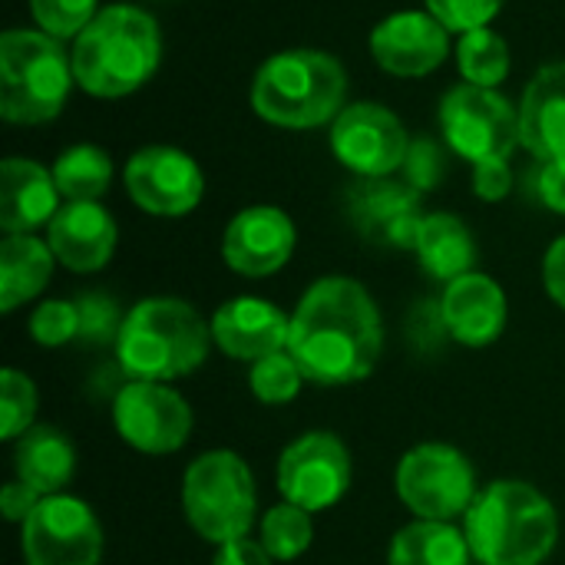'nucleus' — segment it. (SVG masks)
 Returning <instances> with one entry per match:
<instances>
[{
  "label": "nucleus",
  "instance_id": "1",
  "mask_svg": "<svg viewBox=\"0 0 565 565\" xmlns=\"http://www.w3.org/2000/svg\"><path fill=\"white\" fill-rule=\"evenodd\" d=\"M384 351V318L371 291L344 275L315 281L295 315L288 354L305 381L318 387H348L364 381Z\"/></svg>",
  "mask_w": 565,
  "mask_h": 565
},
{
  "label": "nucleus",
  "instance_id": "2",
  "mask_svg": "<svg viewBox=\"0 0 565 565\" xmlns=\"http://www.w3.org/2000/svg\"><path fill=\"white\" fill-rule=\"evenodd\" d=\"M463 533L480 565H543L556 550L559 516L536 487L497 480L473 500Z\"/></svg>",
  "mask_w": 565,
  "mask_h": 565
},
{
  "label": "nucleus",
  "instance_id": "3",
  "mask_svg": "<svg viewBox=\"0 0 565 565\" xmlns=\"http://www.w3.org/2000/svg\"><path fill=\"white\" fill-rule=\"evenodd\" d=\"M73 76L79 89L99 99L136 93L162 60V36L152 13L132 3H113L73 40Z\"/></svg>",
  "mask_w": 565,
  "mask_h": 565
},
{
  "label": "nucleus",
  "instance_id": "4",
  "mask_svg": "<svg viewBox=\"0 0 565 565\" xmlns=\"http://www.w3.org/2000/svg\"><path fill=\"white\" fill-rule=\"evenodd\" d=\"M212 324L182 298L139 301L116 338V358L129 381H175L209 358Z\"/></svg>",
  "mask_w": 565,
  "mask_h": 565
},
{
  "label": "nucleus",
  "instance_id": "5",
  "mask_svg": "<svg viewBox=\"0 0 565 565\" xmlns=\"http://www.w3.org/2000/svg\"><path fill=\"white\" fill-rule=\"evenodd\" d=\"M348 73L324 50H285L265 60L252 83V109L281 129H315L344 109Z\"/></svg>",
  "mask_w": 565,
  "mask_h": 565
},
{
  "label": "nucleus",
  "instance_id": "6",
  "mask_svg": "<svg viewBox=\"0 0 565 565\" xmlns=\"http://www.w3.org/2000/svg\"><path fill=\"white\" fill-rule=\"evenodd\" d=\"M73 76V60L43 30H7L0 36V116L17 126H40L60 116Z\"/></svg>",
  "mask_w": 565,
  "mask_h": 565
},
{
  "label": "nucleus",
  "instance_id": "7",
  "mask_svg": "<svg viewBox=\"0 0 565 565\" xmlns=\"http://www.w3.org/2000/svg\"><path fill=\"white\" fill-rule=\"evenodd\" d=\"M182 513L189 526L212 546L248 536L258 513L255 477L232 450L195 457L182 477Z\"/></svg>",
  "mask_w": 565,
  "mask_h": 565
},
{
  "label": "nucleus",
  "instance_id": "8",
  "mask_svg": "<svg viewBox=\"0 0 565 565\" xmlns=\"http://www.w3.org/2000/svg\"><path fill=\"white\" fill-rule=\"evenodd\" d=\"M401 503L417 520L454 523L470 513L477 493L473 463L450 444H420L404 454L394 477Z\"/></svg>",
  "mask_w": 565,
  "mask_h": 565
},
{
  "label": "nucleus",
  "instance_id": "9",
  "mask_svg": "<svg viewBox=\"0 0 565 565\" xmlns=\"http://www.w3.org/2000/svg\"><path fill=\"white\" fill-rule=\"evenodd\" d=\"M440 129L447 146L473 166L510 159L520 146V109L497 89L463 83L440 99Z\"/></svg>",
  "mask_w": 565,
  "mask_h": 565
},
{
  "label": "nucleus",
  "instance_id": "10",
  "mask_svg": "<svg viewBox=\"0 0 565 565\" xmlns=\"http://www.w3.org/2000/svg\"><path fill=\"white\" fill-rule=\"evenodd\" d=\"M20 550L26 565H99L103 526L89 503L56 493L26 516Z\"/></svg>",
  "mask_w": 565,
  "mask_h": 565
},
{
  "label": "nucleus",
  "instance_id": "11",
  "mask_svg": "<svg viewBox=\"0 0 565 565\" xmlns=\"http://www.w3.org/2000/svg\"><path fill=\"white\" fill-rule=\"evenodd\" d=\"M351 490V454L341 437L311 430L278 457V493L308 513H324Z\"/></svg>",
  "mask_w": 565,
  "mask_h": 565
},
{
  "label": "nucleus",
  "instance_id": "12",
  "mask_svg": "<svg viewBox=\"0 0 565 565\" xmlns=\"http://www.w3.org/2000/svg\"><path fill=\"white\" fill-rule=\"evenodd\" d=\"M113 424L139 454H175L192 437V407L162 381H129L113 401Z\"/></svg>",
  "mask_w": 565,
  "mask_h": 565
},
{
  "label": "nucleus",
  "instance_id": "13",
  "mask_svg": "<svg viewBox=\"0 0 565 565\" xmlns=\"http://www.w3.org/2000/svg\"><path fill=\"white\" fill-rule=\"evenodd\" d=\"M411 139L397 113L381 103L344 106L331 122V152L361 179H384L404 169Z\"/></svg>",
  "mask_w": 565,
  "mask_h": 565
},
{
  "label": "nucleus",
  "instance_id": "14",
  "mask_svg": "<svg viewBox=\"0 0 565 565\" xmlns=\"http://www.w3.org/2000/svg\"><path fill=\"white\" fill-rule=\"evenodd\" d=\"M122 182H126L129 199L142 212L162 215V218L189 215L205 195V175H202L199 162L175 146L139 149L126 162Z\"/></svg>",
  "mask_w": 565,
  "mask_h": 565
},
{
  "label": "nucleus",
  "instance_id": "15",
  "mask_svg": "<svg viewBox=\"0 0 565 565\" xmlns=\"http://www.w3.org/2000/svg\"><path fill=\"white\" fill-rule=\"evenodd\" d=\"M295 242H298L295 222L281 209L252 205L228 222L222 235V258L235 275L268 278L288 265Z\"/></svg>",
  "mask_w": 565,
  "mask_h": 565
},
{
  "label": "nucleus",
  "instance_id": "16",
  "mask_svg": "<svg viewBox=\"0 0 565 565\" xmlns=\"http://www.w3.org/2000/svg\"><path fill=\"white\" fill-rule=\"evenodd\" d=\"M371 53L394 76H427L447 60L450 30L430 10H401L371 30Z\"/></svg>",
  "mask_w": 565,
  "mask_h": 565
},
{
  "label": "nucleus",
  "instance_id": "17",
  "mask_svg": "<svg viewBox=\"0 0 565 565\" xmlns=\"http://www.w3.org/2000/svg\"><path fill=\"white\" fill-rule=\"evenodd\" d=\"M288 334L291 318L265 298H232L212 315V341L232 361L255 364L262 358L288 351Z\"/></svg>",
  "mask_w": 565,
  "mask_h": 565
},
{
  "label": "nucleus",
  "instance_id": "18",
  "mask_svg": "<svg viewBox=\"0 0 565 565\" xmlns=\"http://www.w3.org/2000/svg\"><path fill=\"white\" fill-rule=\"evenodd\" d=\"M116 222L99 202H66L46 225L53 258L76 275L106 268L116 252Z\"/></svg>",
  "mask_w": 565,
  "mask_h": 565
},
{
  "label": "nucleus",
  "instance_id": "19",
  "mask_svg": "<svg viewBox=\"0 0 565 565\" xmlns=\"http://www.w3.org/2000/svg\"><path fill=\"white\" fill-rule=\"evenodd\" d=\"M351 218L367 238L414 252L417 228L424 222L420 192L411 182H394L391 175L361 179L351 189Z\"/></svg>",
  "mask_w": 565,
  "mask_h": 565
},
{
  "label": "nucleus",
  "instance_id": "20",
  "mask_svg": "<svg viewBox=\"0 0 565 565\" xmlns=\"http://www.w3.org/2000/svg\"><path fill=\"white\" fill-rule=\"evenodd\" d=\"M507 295L503 288L480 271H470L444 288L440 298V321L454 341L467 348L493 344L507 328Z\"/></svg>",
  "mask_w": 565,
  "mask_h": 565
},
{
  "label": "nucleus",
  "instance_id": "21",
  "mask_svg": "<svg viewBox=\"0 0 565 565\" xmlns=\"http://www.w3.org/2000/svg\"><path fill=\"white\" fill-rule=\"evenodd\" d=\"M60 212L53 172L33 159L7 156L0 162V228L7 235H33Z\"/></svg>",
  "mask_w": 565,
  "mask_h": 565
},
{
  "label": "nucleus",
  "instance_id": "22",
  "mask_svg": "<svg viewBox=\"0 0 565 565\" xmlns=\"http://www.w3.org/2000/svg\"><path fill=\"white\" fill-rule=\"evenodd\" d=\"M520 146L536 162L565 159V63L543 66L520 103Z\"/></svg>",
  "mask_w": 565,
  "mask_h": 565
},
{
  "label": "nucleus",
  "instance_id": "23",
  "mask_svg": "<svg viewBox=\"0 0 565 565\" xmlns=\"http://www.w3.org/2000/svg\"><path fill=\"white\" fill-rule=\"evenodd\" d=\"M13 473L43 500L56 497L63 493V487H70L76 473V450L63 430L50 424L30 427L23 437L13 440Z\"/></svg>",
  "mask_w": 565,
  "mask_h": 565
},
{
  "label": "nucleus",
  "instance_id": "24",
  "mask_svg": "<svg viewBox=\"0 0 565 565\" xmlns=\"http://www.w3.org/2000/svg\"><path fill=\"white\" fill-rule=\"evenodd\" d=\"M414 255L430 278L450 285L473 271L477 245H473V235L463 225V218H457L450 212H430V215H424V222L417 228Z\"/></svg>",
  "mask_w": 565,
  "mask_h": 565
},
{
  "label": "nucleus",
  "instance_id": "25",
  "mask_svg": "<svg viewBox=\"0 0 565 565\" xmlns=\"http://www.w3.org/2000/svg\"><path fill=\"white\" fill-rule=\"evenodd\" d=\"M53 252L33 235H7L0 245V311L10 315L36 298L53 275Z\"/></svg>",
  "mask_w": 565,
  "mask_h": 565
},
{
  "label": "nucleus",
  "instance_id": "26",
  "mask_svg": "<svg viewBox=\"0 0 565 565\" xmlns=\"http://www.w3.org/2000/svg\"><path fill=\"white\" fill-rule=\"evenodd\" d=\"M467 533L454 523L417 520L404 526L387 550V565H470Z\"/></svg>",
  "mask_w": 565,
  "mask_h": 565
},
{
  "label": "nucleus",
  "instance_id": "27",
  "mask_svg": "<svg viewBox=\"0 0 565 565\" xmlns=\"http://www.w3.org/2000/svg\"><path fill=\"white\" fill-rule=\"evenodd\" d=\"M53 182L66 202H99L113 182V162L99 146L79 142L53 162Z\"/></svg>",
  "mask_w": 565,
  "mask_h": 565
},
{
  "label": "nucleus",
  "instance_id": "28",
  "mask_svg": "<svg viewBox=\"0 0 565 565\" xmlns=\"http://www.w3.org/2000/svg\"><path fill=\"white\" fill-rule=\"evenodd\" d=\"M457 63L470 86L497 89L510 73V46L497 30L480 26V30L463 33V40L457 46Z\"/></svg>",
  "mask_w": 565,
  "mask_h": 565
},
{
  "label": "nucleus",
  "instance_id": "29",
  "mask_svg": "<svg viewBox=\"0 0 565 565\" xmlns=\"http://www.w3.org/2000/svg\"><path fill=\"white\" fill-rule=\"evenodd\" d=\"M315 540V523L311 513L295 507V503H278L265 513L258 526V543L275 563H291L308 553Z\"/></svg>",
  "mask_w": 565,
  "mask_h": 565
},
{
  "label": "nucleus",
  "instance_id": "30",
  "mask_svg": "<svg viewBox=\"0 0 565 565\" xmlns=\"http://www.w3.org/2000/svg\"><path fill=\"white\" fill-rule=\"evenodd\" d=\"M248 384H252V394L262 401V404H288L301 394V384H305V374L298 367V361L288 354V351H278L271 358H262L252 364V374H248Z\"/></svg>",
  "mask_w": 565,
  "mask_h": 565
},
{
  "label": "nucleus",
  "instance_id": "31",
  "mask_svg": "<svg viewBox=\"0 0 565 565\" xmlns=\"http://www.w3.org/2000/svg\"><path fill=\"white\" fill-rule=\"evenodd\" d=\"M36 404H40V397H36L33 381L17 367H3V374H0V414H3L0 437L3 440L23 437L33 427Z\"/></svg>",
  "mask_w": 565,
  "mask_h": 565
},
{
  "label": "nucleus",
  "instance_id": "32",
  "mask_svg": "<svg viewBox=\"0 0 565 565\" xmlns=\"http://www.w3.org/2000/svg\"><path fill=\"white\" fill-rule=\"evenodd\" d=\"M30 13L43 33L56 40H76L99 10L96 0H30Z\"/></svg>",
  "mask_w": 565,
  "mask_h": 565
},
{
  "label": "nucleus",
  "instance_id": "33",
  "mask_svg": "<svg viewBox=\"0 0 565 565\" xmlns=\"http://www.w3.org/2000/svg\"><path fill=\"white\" fill-rule=\"evenodd\" d=\"M30 338L43 348H63L73 338H79V308L76 301H43L33 315H30Z\"/></svg>",
  "mask_w": 565,
  "mask_h": 565
},
{
  "label": "nucleus",
  "instance_id": "34",
  "mask_svg": "<svg viewBox=\"0 0 565 565\" xmlns=\"http://www.w3.org/2000/svg\"><path fill=\"white\" fill-rule=\"evenodd\" d=\"M76 308H79V338L89 341V344H103V341H113L119 338V328H122V315L116 308L113 298L99 295V291H89L83 298H76Z\"/></svg>",
  "mask_w": 565,
  "mask_h": 565
},
{
  "label": "nucleus",
  "instance_id": "35",
  "mask_svg": "<svg viewBox=\"0 0 565 565\" xmlns=\"http://www.w3.org/2000/svg\"><path fill=\"white\" fill-rule=\"evenodd\" d=\"M507 0H427V10L450 30V33H470L487 26Z\"/></svg>",
  "mask_w": 565,
  "mask_h": 565
},
{
  "label": "nucleus",
  "instance_id": "36",
  "mask_svg": "<svg viewBox=\"0 0 565 565\" xmlns=\"http://www.w3.org/2000/svg\"><path fill=\"white\" fill-rule=\"evenodd\" d=\"M404 175L417 192H430L437 189L440 175H444V149L434 139H414L404 159Z\"/></svg>",
  "mask_w": 565,
  "mask_h": 565
},
{
  "label": "nucleus",
  "instance_id": "37",
  "mask_svg": "<svg viewBox=\"0 0 565 565\" xmlns=\"http://www.w3.org/2000/svg\"><path fill=\"white\" fill-rule=\"evenodd\" d=\"M533 192H536V199H540L550 212H559V215H565V159H546V162H536V172H533Z\"/></svg>",
  "mask_w": 565,
  "mask_h": 565
},
{
  "label": "nucleus",
  "instance_id": "38",
  "mask_svg": "<svg viewBox=\"0 0 565 565\" xmlns=\"http://www.w3.org/2000/svg\"><path fill=\"white\" fill-rule=\"evenodd\" d=\"M513 189V172H510V159H493V162H480L473 166V192L483 202H500L507 199Z\"/></svg>",
  "mask_w": 565,
  "mask_h": 565
},
{
  "label": "nucleus",
  "instance_id": "39",
  "mask_svg": "<svg viewBox=\"0 0 565 565\" xmlns=\"http://www.w3.org/2000/svg\"><path fill=\"white\" fill-rule=\"evenodd\" d=\"M40 493H33L26 483H20V480H10L3 490H0V513H3V520L7 523H26V516L40 507Z\"/></svg>",
  "mask_w": 565,
  "mask_h": 565
},
{
  "label": "nucleus",
  "instance_id": "40",
  "mask_svg": "<svg viewBox=\"0 0 565 565\" xmlns=\"http://www.w3.org/2000/svg\"><path fill=\"white\" fill-rule=\"evenodd\" d=\"M275 559L265 553V546L258 543V540H248V536H242V540H232V543H222L218 550H215V559L212 565H271Z\"/></svg>",
  "mask_w": 565,
  "mask_h": 565
},
{
  "label": "nucleus",
  "instance_id": "41",
  "mask_svg": "<svg viewBox=\"0 0 565 565\" xmlns=\"http://www.w3.org/2000/svg\"><path fill=\"white\" fill-rule=\"evenodd\" d=\"M543 285L550 291V298L565 311V235L556 238L543 258Z\"/></svg>",
  "mask_w": 565,
  "mask_h": 565
}]
</instances>
